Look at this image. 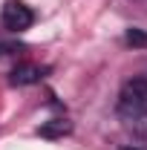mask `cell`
I'll return each mask as SVG.
<instances>
[{"mask_svg":"<svg viewBox=\"0 0 147 150\" xmlns=\"http://www.w3.org/2000/svg\"><path fill=\"white\" fill-rule=\"evenodd\" d=\"M0 20H3V26L9 32H23V29H29L35 23V15L23 0H6L3 12H0Z\"/></svg>","mask_w":147,"mask_h":150,"instance_id":"2","label":"cell"},{"mask_svg":"<svg viewBox=\"0 0 147 150\" xmlns=\"http://www.w3.org/2000/svg\"><path fill=\"white\" fill-rule=\"evenodd\" d=\"M141 107H147V78L133 75L130 81H124V87L118 93V115H130Z\"/></svg>","mask_w":147,"mask_h":150,"instance_id":"1","label":"cell"},{"mask_svg":"<svg viewBox=\"0 0 147 150\" xmlns=\"http://www.w3.org/2000/svg\"><path fill=\"white\" fill-rule=\"evenodd\" d=\"M118 150H144V147H139V144H121Z\"/></svg>","mask_w":147,"mask_h":150,"instance_id":"8","label":"cell"},{"mask_svg":"<svg viewBox=\"0 0 147 150\" xmlns=\"http://www.w3.org/2000/svg\"><path fill=\"white\" fill-rule=\"evenodd\" d=\"M124 40H127L130 46H144L147 49V32H141V29H127Z\"/></svg>","mask_w":147,"mask_h":150,"instance_id":"6","label":"cell"},{"mask_svg":"<svg viewBox=\"0 0 147 150\" xmlns=\"http://www.w3.org/2000/svg\"><path fill=\"white\" fill-rule=\"evenodd\" d=\"M20 49H23L20 43H0V58H3V55H12V52H20Z\"/></svg>","mask_w":147,"mask_h":150,"instance_id":"7","label":"cell"},{"mask_svg":"<svg viewBox=\"0 0 147 150\" xmlns=\"http://www.w3.org/2000/svg\"><path fill=\"white\" fill-rule=\"evenodd\" d=\"M43 75H46V67H40V64H18L12 69V78L9 81L15 87H26V84H37Z\"/></svg>","mask_w":147,"mask_h":150,"instance_id":"3","label":"cell"},{"mask_svg":"<svg viewBox=\"0 0 147 150\" xmlns=\"http://www.w3.org/2000/svg\"><path fill=\"white\" fill-rule=\"evenodd\" d=\"M69 130H72L69 121H64V118H52V121H46V124L40 127V136H46V139H58V136H66Z\"/></svg>","mask_w":147,"mask_h":150,"instance_id":"5","label":"cell"},{"mask_svg":"<svg viewBox=\"0 0 147 150\" xmlns=\"http://www.w3.org/2000/svg\"><path fill=\"white\" fill-rule=\"evenodd\" d=\"M124 118V127H127L133 136H139V139H147V107L141 110L130 112V115H121Z\"/></svg>","mask_w":147,"mask_h":150,"instance_id":"4","label":"cell"}]
</instances>
